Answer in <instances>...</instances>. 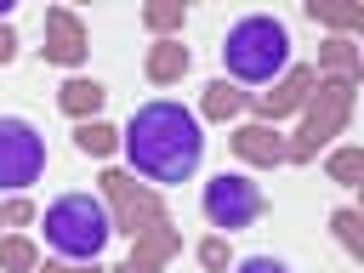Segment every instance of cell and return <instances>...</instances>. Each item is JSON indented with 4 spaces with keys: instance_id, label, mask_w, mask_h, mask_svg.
I'll list each match as a JSON object with an SVG mask.
<instances>
[{
    "instance_id": "cb8c5ba5",
    "label": "cell",
    "mask_w": 364,
    "mask_h": 273,
    "mask_svg": "<svg viewBox=\"0 0 364 273\" xmlns=\"http://www.w3.org/2000/svg\"><path fill=\"white\" fill-rule=\"evenodd\" d=\"M34 273H102L97 262H51V267H34Z\"/></svg>"
},
{
    "instance_id": "277c9868",
    "label": "cell",
    "mask_w": 364,
    "mask_h": 273,
    "mask_svg": "<svg viewBox=\"0 0 364 273\" xmlns=\"http://www.w3.org/2000/svg\"><path fill=\"white\" fill-rule=\"evenodd\" d=\"M347 114H353V80H324V74H318V91L301 102V131H296V142H284V159H290V165H307V159L347 125Z\"/></svg>"
},
{
    "instance_id": "30bf717a",
    "label": "cell",
    "mask_w": 364,
    "mask_h": 273,
    "mask_svg": "<svg viewBox=\"0 0 364 273\" xmlns=\"http://www.w3.org/2000/svg\"><path fill=\"white\" fill-rule=\"evenodd\" d=\"M233 154L273 171V165H284V136H279V125H262V119H256V125H239V131H233Z\"/></svg>"
},
{
    "instance_id": "ba28073f",
    "label": "cell",
    "mask_w": 364,
    "mask_h": 273,
    "mask_svg": "<svg viewBox=\"0 0 364 273\" xmlns=\"http://www.w3.org/2000/svg\"><path fill=\"white\" fill-rule=\"evenodd\" d=\"M313 85H318V74H313V68H284V74H279V85L256 97L262 125H267V119H279V114H296V108L313 97Z\"/></svg>"
},
{
    "instance_id": "83f0119b",
    "label": "cell",
    "mask_w": 364,
    "mask_h": 273,
    "mask_svg": "<svg viewBox=\"0 0 364 273\" xmlns=\"http://www.w3.org/2000/svg\"><path fill=\"white\" fill-rule=\"evenodd\" d=\"M114 273H131V267H114Z\"/></svg>"
},
{
    "instance_id": "5b68a950",
    "label": "cell",
    "mask_w": 364,
    "mask_h": 273,
    "mask_svg": "<svg viewBox=\"0 0 364 273\" xmlns=\"http://www.w3.org/2000/svg\"><path fill=\"white\" fill-rule=\"evenodd\" d=\"M46 176V136L23 114H0V193H23Z\"/></svg>"
},
{
    "instance_id": "603a6c76",
    "label": "cell",
    "mask_w": 364,
    "mask_h": 273,
    "mask_svg": "<svg viewBox=\"0 0 364 273\" xmlns=\"http://www.w3.org/2000/svg\"><path fill=\"white\" fill-rule=\"evenodd\" d=\"M23 222H34V205L28 199H11L6 205V228H23Z\"/></svg>"
},
{
    "instance_id": "ffe728a7",
    "label": "cell",
    "mask_w": 364,
    "mask_h": 273,
    "mask_svg": "<svg viewBox=\"0 0 364 273\" xmlns=\"http://www.w3.org/2000/svg\"><path fill=\"white\" fill-rule=\"evenodd\" d=\"M336 239L347 245V256H364V233H358V210H336Z\"/></svg>"
},
{
    "instance_id": "7402d4cb",
    "label": "cell",
    "mask_w": 364,
    "mask_h": 273,
    "mask_svg": "<svg viewBox=\"0 0 364 273\" xmlns=\"http://www.w3.org/2000/svg\"><path fill=\"white\" fill-rule=\"evenodd\" d=\"M199 262H205V267H228V245H222V239H205V245H199Z\"/></svg>"
},
{
    "instance_id": "3957f363",
    "label": "cell",
    "mask_w": 364,
    "mask_h": 273,
    "mask_svg": "<svg viewBox=\"0 0 364 273\" xmlns=\"http://www.w3.org/2000/svg\"><path fill=\"white\" fill-rule=\"evenodd\" d=\"M108 233H114V222L97 193H63L46 205V245L63 262H97Z\"/></svg>"
},
{
    "instance_id": "7a4b0ae2",
    "label": "cell",
    "mask_w": 364,
    "mask_h": 273,
    "mask_svg": "<svg viewBox=\"0 0 364 273\" xmlns=\"http://www.w3.org/2000/svg\"><path fill=\"white\" fill-rule=\"evenodd\" d=\"M222 63L245 85H273L290 68V28L267 11H250L222 34Z\"/></svg>"
},
{
    "instance_id": "484cf974",
    "label": "cell",
    "mask_w": 364,
    "mask_h": 273,
    "mask_svg": "<svg viewBox=\"0 0 364 273\" xmlns=\"http://www.w3.org/2000/svg\"><path fill=\"white\" fill-rule=\"evenodd\" d=\"M6 11H11V0H0V23H6Z\"/></svg>"
},
{
    "instance_id": "5bb4252c",
    "label": "cell",
    "mask_w": 364,
    "mask_h": 273,
    "mask_svg": "<svg viewBox=\"0 0 364 273\" xmlns=\"http://www.w3.org/2000/svg\"><path fill=\"white\" fill-rule=\"evenodd\" d=\"M245 108V91L239 85H228V80H210L205 85V119H233Z\"/></svg>"
},
{
    "instance_id": "4316f807",
    "label": "cell",
    "mask_w": 364,
    "mask_h": 273,
    "mask_svg": "<svg viewBox=\"0 0 364 273\" xmlns=\"http://www.w3.org/2000/svg\"><path fill=\"white\" fill-rule=\"evenodd\" d=\"M0 228H6V205H0Z\"/></svg>"
},
{
    "instance_id": "e0dca14e",
    "label": "cell",
    "mask_w": 364,
    "mask_h": 273,
    "mask_svg": "<svg viewBox=\"0 0 364 273\" xmlns=\"http://www.w3.org/2000/svg\"><path fill=\"white\" fill-rule=\"evenodd\" d=\"M0 267H6V273H34L40 256H34V245H28L23 233H6V239H0Z\"/></svg>"
},
{
    "instance_id": "d4e9b609",
    "label": "cell",
    "mask_w": 364,
    "mask_h": 273,
    "mask_svg": "<svg viewBox=\"0 0 364 273\" xmlns=\"http://www.w3.org/2000/svg\"><path fill=\"white\" fill-rule=\"evenodd\" d=\"M11 51H17V28H11V23H0V63H6Z\"/></svg>"
},
{
    "instance_id": "2e32d148",
    "label": "cell",
    "mask_w": 364,
    "mask_h": 273,
    "mask_svg": "<svg viewBox=\"0 0 364 273\" xmlns=\"http://www.w3.org/2000/svg\"><path fill=\"white\" fill-rule=\"evenodd\" d=\"M114 142H119V131H114V125H102V119H85V125L74 131V148H80V154H91V159L114 154Z\"/></svg>"
},
{
    "instance_id": "d6986e66",
    "label": "cell",
    "mask_w": 364,
    "mask_h": 273,
    "mask_svg": "<svg viewBox=\"0 0 364 273\" xmlns=\"http://www.w3.org/2000/svg\"><path fill=\"white\" fill-rule=\"evenodd\" d=\"M330 176L353 188V182L364 176V154H358V148H336V154H330Z\"/></svg>"
},
{
    "instance_id": "9c48e42d",
    "label": "cell",
    "mask_w": 364,
    "mask_h": 273,
    "mask_svg": "<svg viewBox=\"0 0 364 273\" xmlns=\"http://www.w3.org/2000/svg\"><path fill=\"white\" fill-rule=\"evenodd\" d=\"M80 57H85V28H80V17L63 11V6H51V11H46V63H80Z\"/></svg>"
},
{
    "instance_id": "52a82bcc",
    "label": "cell",
    "mask_w": 364,
    "mask_h": 273,
    "mask_svg": "<svg viewBox=\"0 0 364 273\" xmlns=\"http://www.w3.org/2000/svg\"><path fill=\"white\" fill-rule=\"evenodd\" d=\"M102 205H108V222H119L131 239H142V233H154V228L171 222L165 205H159V193L142 188V182L125 176V171H102Z\"/></svg>"
},
{
    "instance_id": "ac0fdd59",
    "label": "cell",
    "mask_w": 364,
    "mask_h": 273,
    "mask_svg": "<svg viewBox=\"0 0 364 273\" xmlns=\"http://www.w3.org/2000/svg\"><path fill=\"white\" fill-rule=\"evenodd\" d=\"M307 17L313 23H330V28H358V6H336V0H307Z\"/></svg>"
},
{
    "instance_id": "7c38bea8",
    "label": "cell",
    "mask_w": 364,
    "mask_h": 273,
    "mask_svg": "<svg viewBox=\"0 0 364 273\" xmlns=\"http://www.w3.org/2000/svg\"><path fill=\"white\" fill-rule=\"evenodd\" d=\"M102 97H108V91H102L97 80H68V85L57 91V102H63V114H74L80 125H85V119H97V108H102Z\"/></svg>"
},
{
    "instance_id": "8fae6325",
    "label": "cell",
    "mask_w": 364,
    "mask_h": 273,
    "mask_svg": "<svg viewBox=\"0 0 364 273\" xmlns=\"http://www.w3.org/2000/svg\"><path fill=\"white\" fill-rule=\"evenodd\" d=\"M188 63H193V57H188V46H182V40H154V51H148V63H142V68H148V80H154V85H176V80L188 74Z\"/></svg>"
},
{
    "instance_id": "4fadbf2b",
    "label": "cell",
    "mask_w": 364,
    "mask_h": 273,
    "mask_svg": "<svg viewBox=\"0 0 364 273\" xmlns=\"http://www.w3.org/2000/svg\"><path fill=\"white\" fill-rule=\"evenodd\" d=\"M318 68H324V80H358V51H353V40H324L318 46Z\"/></svg>"
},
{
    "instance_id": "8992f818",
    "label": "cell",
    "mask_w": 364,
    "mask_h": 273,
    "mask_svg": "<svg viewBox=\"0 0 364 273\" xmlns=\"http://www.w3.org/2000/svg\"><path fill=\"white\" fill-rule=\"evenodd\" d=\"M199 205H205V222H210L216 233H239V228H250V222L267 210L262 188H256L245 171H216V176L205 182Z\"/></svg>"
},
{
    "instance_id": "44dd1931",
    "label": "cell",
    "mask_w": 364,
    "mask_h": 273,
    "mask_svg": "<svg viewBox=\"0 0 364 273\" xmlns=\"http://www.w3.org/2000/svg\"><path fill=\"white\" fill-rule=\"evenodd\" d=\"M233 273H290V267H284L279 256H267V250H256V256H245V262H239Z\"/></svg>"
},
{
    "instance_id": "6da1fadb",
    "label": "cell",
    "mask_w": 364,
    "mask_h": 273,
    "mask_svg": "<svg viewBox=\"0 0 364 273\" xmlns=\"http://www.w3.org/2000/svg\"><path fill=\"white\" fill-rule=\"evenodd\" d=\"M119 142H125L131 171H136L142 182H154V188L188 182V176L199 171V159H205L199 119H193L182 102H171V97H154V102L131 108V119H125Z\"/></svg>"
},
{
    "instance_id": "9a60e30c",
    "label": "cell",
    "mask_w": 364,
    "mask_h": 273,
    "mask_svg": "<svg viewBox=\"0 0 364 273\" xmlns=\"http://www.w3.org/2000/svg\"><path fill=\"white\" fill-rule=\"evenodd\" d=\"M182 17H188V11H182V0H148V6H142V23H148L159 40H171V34L182 28Z\"/></svg>"
}]
</instances>
